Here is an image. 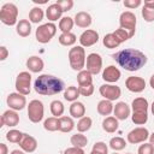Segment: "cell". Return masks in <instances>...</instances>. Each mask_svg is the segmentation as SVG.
<instances>
[{"label":"cell","instance_id":"obj_1","mask_svg":"<svg viewBox=\"0 0 154 154\" xmlns=\"http://www.w3.org/2000/svg\"><path fill=\"white\" fill-rule=\"evenodd\" d=\"M113 59L120 67L130 72L138 71L148 61V58L143 52L134 48H125L113 54Z\"/></svg>","mask_w":154,"mask_h":154},{"label":"cell","instance_id":"obj_2","mask_svg":"<svg viewBox=\"0 0 154 154\" xmlns=\"http://www.w3.org/2000/svg\"><path fill=\"white\" fill-rule=\"evenodd\" d=\"M34 89L40 95L52 96V95H57L61 93L63 90H65V83L61 78L57 76L43 73V75H40L35 79Z\"/></svg>","mask_w":154,"mask_h":154},{"label":"cell","instance_id":"obj_3","mask_svg":"<svg viewBox=\"0 0 154 154\" xmlns=\"http://www.w3.org/2000/svg\"><path fill=\"white\" fill-rule=\"evenodd\" d=\"M67 58H69V63H70V66H71L72 70L78 71V72L82 71V70H84V67H85V60H87L84 47H82V46H75V47L70 48L69 54H67Z\"/></svg>","mask_w":154,"mask_h":154},{"label":"cell","instance_id":"obj_4","mask_svg":"<svg viewBox=\"0 0 154 154\" xmlns=\"http://www.w3.org/2000/svg\"><path fill=\"white\" fill-rule=\"evenodd\" d=\"M18 7L12 2H6L0 8V20L5 25L12 26L18 23Z\"/></svg>","mask_w":154,"mask_h":154},{"label":"cell","instance_id":"obj_5","mask_svg":"<svg viewBox=\"0 0 154 154\" xmlns=\"http://www.w3.org/2000/svg\"><path fill=\"white\" fill-rule=\"evenodd\" d=\"M57 34V25L52 22L41 24L35 31V37L40 43H48Z\"/></svg>","mask_w":154,"mask_h":154},{"label":"cell","instance_id":"obj_6","mask_svg":"<svg viewBox=\"0 0 154 154\" xmlns=\"http://www.w3.org/2000/svg\"><path fill=\"white\" fill-rule=\"evenodd\" d=\"M14 87L17 93L22 95H29L31 91V75L28 71H22L17 75Z\"/></svg>","mask_w":154,"mask_h":154},{"label":"cell","instance_id":"obj_7","mask_svg":"<svg viewBox=\"0 0 154 154\" xmlns=\"http://www.w3.org/2000/svg\"><path fill=\"white\" fill-rule=\"evenodd\" d=\"M45 116V107L42 101L40 100H31L28 105V118L31 123H40Z\"/></svg>","mask_w":154,"mask_h":154},{"label":"cell","instance_id":"obj_8","mask_svg":"<svg viewBox=\"0 0 154 154\" xmlns=\"http://www.w3.org/2000/svg\"><path fill=\"white\" fill-rule=\"evenodd\" d=\"M136 24H137V19H136V16H135L134 12L124 11V12L120 13V16H119V25H120V28L125 29L130 34L131 37L135 35Z\"/></svg>","mask_w":154,"mask_h":154},{"label":"cell","instance_id":"obj_9","mask_svg":"<svg viewBox=\"0 0 154 154\" xmlns=\"http://www.w3.org/2000/svg\"><path fill=\"white\" fill-rule=\"evenodd\" d=\"M149 131L147 128L144 126H138L132 129L128 136H126V141L131 144H138V143H144L148 138H149Z\"/></svg>","mask_w":154,"mask_h":154},{"label":"cell","instance_id":"obj_10","mask_svg":"<svg viewBox=\"0 0 154 154\" xmlns=\"http://www.w3.org/2000/svg\"><path fill=\"white\" fill-rule=\"evenodd\" d=\"M99 93L100 95L108 101H116L122 95V89L116 85V84H109V83H105L102 85H100L99 88Z\"/></svg>","mask_w":154,"mask_h":154},{"label":"cell","instance_id":"obj_11","mask_svg":"<svg viewBox=\"0 0 154 154\" xmlns=\"http://www.w3.org/2000/svg\"><path fill=\"white\" fill-rule=\"evenodd\" d=\"M85 70L89 71L93 76L97 75L102 70V58L97 53H90L87 55L85 60Z\"/></svg>","mask_w":154,"mask_h":154},{"label":"cell","instance_id":"obj_12","mask_svg":"<svg viewBox=\"0 0 154 154\" xmlns=\"http://www.w3.org/2000/svg\"><path fill=\"white\" fill-rule=\"evenodd\" d=\"M6 102H7V106L10 107V109H13V111H22L26 106L25 96L17 93V91L8 94L7 99H6Z\"/></svg>","mask_w":154,"mask_h":154},{"label":"cell","instance_id":"obj_13","mask_svg":"<svg viewBox=\"0 0 154 154\" xmlns=\"http://www.w3.org/2000/svg\"><path fill=\"white\" fill-rule=\"evenodd\" d=\"M125 87L131 93H142L146 89V81L138 76H130L125 81Z\"/></svg>","mask_w":154,"mask_h":154},{"label":"cell","instance_id":"obj_14","mask_svg":"<svg viewBox=\"0 0 154 154\" xmlns=\"http://www.w3.org/2000/svg\"><path fill=\"white\" fill-rule=\"evenodd\" d=\"M79 43L82 47H91L99 41V32L93 29L84 30L79 36Z\"/></svg>","mask_w":154,"mask_h":154},{"label":"cell","instance_id":"obj_15","mask_svg":"<svg viewBox=\"0 0 154 154\" xmlns=\"http://www.w3.org/2000/svg\"><path fill=\"white\" fill-rule=\"evenodd\" d=\"M120 77H122V72L114 65H109V66L105 67L103 71H102V79L106 83H109V84L116 83L120 79Z\"/></svg>","mask_w":154,"mask_h":154},{"label":"cell","instance_id":"obj_16","mask_svg":"<svg viewBox=\"0 0 154 154\" xmlns=\"http://www.w3.org/2000/svg\"><path fill=\"white\" fill-rule=\"evenodd\" d=\"M18 124H19V116H18L17 111L7 109L2 113V116L0 118V126L7 125L8 128H13V126H17Z\"/></svg>","mask_w":154,"mask_h":154},{"label":"cell","instance_id":"obj_17","mask_svg":"<svg viewBox=\"0 0 154 154\" xmlns=\"http://www.w3.org/2000/svg\"><path fill=\"white\" fill-rule=\"evenodd\" d=\"M113 113H114V117L118 120H126L131 116V109H130V106L126 102L119 101L114 105Z\"/></svg>","mask_w":154,"mask_h":154},{"label":"cell","instance_id":"obj_18","mask_svg":"<svg viewBox=\"0 0 154 154\" xmlns=\"http://www.w3.org/2000/svg\"><path fill=\"white\" fill-rule=\"evenodd\" d=\"M19 147L25 153H34L37 148V141L34 136H31L29 134H24V136L19 143Z\"/></svg>","mask_w":154,"mask_h":154},{"label":"cell","instance_id":"obj_19","mask_svg":"<svg viewBox=\"0 0 154 154\" xmlns=\"http://www.w3.org/2000/svg\"><path fill=\"white\" fill-rule=\"evenodd\" d=\"M26 67H28V70L30 71V72H32V73H38V72H41L42 70H43V67H45V63H43V60L40 58V57H37V55H31V57H29L28 59H26Z\"/></svg>","mask_w":154,"mask_h":154},{"label":"cell","instance_id":"obj_20","mask_svg":"<svg viewBox=\"0 0 154 154\" xmlns=\"http://www.w3.org/2000/svg\"><path fill=\"white\" fill-rule=\"evenodd\" d=\"M73 20H75V24H76L77 26L83 28V29L89 28V26L91 25V23H93V18H91V16H90L88 12H85V11L77 12V13L75 14Z\"/></svg>","mask_w":154,"mask_h":154},{"label":"cell","instance_id":"obj_21","mask_svg":"<svg viewBox=\"0 0 154 154\" xmlns=\"http://www.w3.org/2000/svg\"><path fill=\"white\" fill-rule=\"evenodd\" d=\"M63 13H64V12H63L61 7H60L57 2L49 5V6L47 7V10H46V17H47V19H48L49 22H52V23L55 22V20H58V19H61V18H63V17H61Z\"/></svg>","mask_w":154,"mask_h":154},{"label":"cell","instance_id":"obj_22","mask_svg":"<svg viewBox=\"0 0 154 154\" xmlns=\"http://www.w3.org/2000/svg\"><path fill=\"white\" fill-rule=\"evenodd\" d=\"M149 103L144 97H136L131 102L132 113H148Z\"/></svg>","mask_w":154,"mask_h":154},{"label":"cell","instance_id":"obj_23","mask_svg":"<svg viewBox=\"0 0 154 154\" xmlns=\"http://www.w3.org/2000/svg\"><path fill=\"white\" fill-rule=\"evenodd\" d=\"M69 112H70V116L72 118H83L85 116V106L83 102L81 101H75L70 105V108H69Z\"/></svg>","mask_w":154,"mask_h":154},{"label":"cell","instance_id":"obj_24","mask_svg":"<svg viewBox=\"0 0 154 154\" xmlns=\"http://www.w3.org/2000/svg\"><path fill=\"white\" fill-rule=\"evenodd\" d=\"M16 32L20 37H28L31 34V23L28 19H19L16 25Z\"/></svg>","mask_w":154,"mask_h":154},{"label":"cell","instance_id":"obj_25","mask_svg":"<svg viewBox=\"0 0 154 154\" xmlns=\"http://www.w3.org/2000/svg\"><path fill=\"white\" fill-rule=\"evenodd\" d=\"M76 124L73 122V118L72 117H66V116H63L59 118V131L60 132H71L73 129H75Z\"/></svg>","mask_w":154,"mask_h":154},{"label":"cell","instance_id":"obj_26","mask_svg":"<svg viewBox=\"0 0 154 154\" xmlns=\"http://www.w3.org/2000/svg\"><path fill=\"white\" fill-rule=\"evenodd\" d=\"M118 128H119V123L116 117L108 116L102 120V129H103V131H106L108 134L116 132L118 130Z\"/></svg>","mask_w":154,"mask_h":154},{"label":"cell","instance_id":"obj_27","mask_svg":"<svg viewBox=\"0 0 154 154\" xmlns=\"http://www.w3.org/2000/svg\"><path fill=\"white\" fill-rule=\"evenodd\" d=\"M113 108H114V106H113V103H112V101H108V100H101V101H99V103H97V106H96V109H97V113L100 114V116H109L112 112H113Z\"/></svg>","mask_w":154,"mask_h":154},{"label":"cell","instance_id":"obj_28","mask_svg":"<svg viewBox=\"0 0 154 154\" xmlns=\"http://www.w3.org/2000/svg\"><path fill=\"white\" fill-rule=\"evenodd\" d=\"M59 40V43L61 46H65V47H70V46H73L77 41V37L73 32H61L58 37Z\"/></svg>","mask_w":154,"mask_h":154},{"label":"cell","instance_id":"obj_29","mask_svg":"<svg viewBox=\"0 0 154 154\" xmlns=\"http://www.w3.org/2000/svg\"><path fill=\"white\" fill-rule=\"evenodd\" d=\"M70 142L72 144V147H77V148H84L88 144V138L85 135H83L82 132H77L75 135L71 136Z\"/></svg>","mask_w":154,"mask_h":154},{"label":"cell","instance_id":"obj_30","mask_svg":"<svg viewBox=\"0 0 154 154\" xmlns=\"http://www.w3.org/2000/svg\"><path fill=\"white\" fill-rule=\"evenodd\" d=\"M102 43L106 48H109V49H113V48H117L119 47L120 45V41L117 38V36L113 34V32H109V34H106L102 38Z\"/></svg>","mask_w":154,"mask_h":154},{"label":"cell","instance_id":"obj_31","mask_svg":"<svg viewBox=\"0 0 154 154\" xmlns=\"http://www.w3.org/2000/svg\"><path fill=\"white\" fill-rule=\"evenodd\" d=\"M77 82H78V87L93 84V75L84 69L77 73Z\"/></svg>","mask_w":154,"mask_h":154},{"label":"cell","instance_id":"obj_32","mask_svg":"<svg viewBox=\"0 0 154 154\" xmlns=\"http://www.w3.org/2000/svg\"><path fill=\"white\" fill-rule=\"evenodd\" d=\"M79 90H78V87H75V85H70L67 87L65 90H64V99L66 101H70V102H75L77 101V99L79 97Z\"/></svg>","mask_w":154,"mask_h":154},{"label":"cell","instance_id":"obj_33","mask_svg":"<svg viewBox=\"0 0 154 154\" xmlns=\"http://www.w3.org/2000/svg\"><path fill=\"white\" fill-rule=\"evenodd\" d=\"M49 108H51V113L53 114V117H57V118L63 117V114L65 112L64 103L60 100H53L49 105Z\"/></svg>","mask_w":154,"mask_h":154},{"label":"cell","instance_id":"obj_34","mask_svg":"<svg viewBox=\"0 0 154 154\" xmlns=\"http://www.w3.org/2000/svg\"><path fill=\"white\" fill-rule=\"evenodd\" d=\"M43 17H45V12H43V10L41 7L35 6L29 12V20H30V23L38 24L43 19Z\"/></svg>","mask_w":154,"mask_h":154},{"label":"cell","instance_id":"obj_35","mask_svg":"<svg viewBox=\"0 0 154 154\" xmlns=\"http://www.w3.org/2000/svg\"><path fill=\"white\" fill-rule=\"evenodd\" d=\"M73 25H75V20L69 16H65L59 20V30L61 32H71Z\"/></svg>","mask_w":154,"mask_h":154},{"label":"cell","instance_id":"obj_36","mask_svg":"<svg viewBox=\"0 0 154 154\" xmlns=\"http://www.w3.org/2000/svg\"><path fill=\"white\" fill-rule=\"evenodd\" d=\"M43 128L45 130L49 131V132H54V131H59V118L57 117H49L43 122Z\"/></svg>","mask_w":154,"mask_h":154},{"label":"cell","instance_id":"obj_37","mask_svg":"<svg viewBox=\"0 0 154 154\" xmlns=\"http://www.w3.org/2000/svg\"><path fill=\"white\" fill-rule=\"evenodd\" d=\"M24 136V132L19 131V130H16V129H11L6 132V140L11 143H20L22 138Z\"/></svg>","mask_w":154,"mask_h":154},{"label":"cell","instance_id":"obj_38","mask_svg":"<svg viewBox=\"0 0 154 154\" xmlns=\"http://www.w3.org/2000/svg\"><path fill=\"white\" fill-rule=\"evenodd\" d=\"M91 125H93V120H91V118L84 116L83 118H81V119L77 122V125H76V126H77V131L83 134V132L90 130Z\"/></svg>","mask_w":154,"mask_h":154},{"label":"cell","instance_id":"obj_39","mask_svg":"<svg viewBox=\"0 0 154 154\" xmlns=\"http://www.w3.org/2000/svg\"><path fill=\"white\" fill-rule=\"evenodd\" d=\"M109 147L114 150V152H119V150H123L125 147H126V141L123 138V137H112L109 140Z\"/></svg>","mask_w":154,"mask_h":154},{"label":"cell","instance_id":"obj_40","mask_svg":"<svg viewBox=\"0 0 154 154\" xmlns=\"http://www.w3.org/2000/svg\"><path fill=\"white\" fill-rule=\"evenodd\" d=\"M131 120L136 125H144L148 122V113H131Z\"/></svg>","mask_w":154,"mask_h":154},{"label":"cell","instance_id":"obj_41","mask_svg":"<svg viewBox=\"0 0 154 154\" xmlns=\"http://www.w3.org/2000/svg\"><path fill=\"white\" fill-rule=\"evenodd\" d=\"M113 34L117 36V38L120 41V43H123V42L128 41L129 38H131L130 34H129V32H128L125 29H123V28H119V29H117V30H116Z\"/></svg>","mask_w":154,"mask_h":154},{"label":"cell","instance_id":"obj_42","mask_svg":"<svg viewBox=\"0 0 154 154\" xmlns=\"http://www.w3.org/2000/svg\"><path fill=\"white\" fill-rule=\"evenodd\" d=\"M141 13H142V17L146 22L150 23V22H154V10L152 8H147V7H142L141 10Z\"/></svg>","mask_w":154,"mask_h":154},{"label":"cell","instance_id":"obj_43","mask_svg":"<svg viewBox=\"0 0 154 154\" xmlns=\"http://www.w3.org/2000/svg\"><path fill=\"white\" fill-rule=\"evenodd\" d=\"M137 154H154V146L150 143H143L138 147Z\"/></svg>","mask_w":154,"mask_h":154},{"label":"cell","instance_id":"obj_44","mask_svg":"<svg viewBox=\"0 0 154 154\" xmlns=\"http://www.w3.org/2000/svg\"><path fill=\"white\" fill-rule=\"evenodd\" d=\"M91 149H93V150H96V152H99V153H101V154H108V147H107V144H106L105 142H102V141L95 142Z\"/></svg>","mask_w":154,"mask_h":154},{"label":"cell","instance_id":"obj_45","mask_svg":"<svg viewBox=\"0 0 154 154\" xmlns=\"http://www.w3.org/2000/svg\"><path fill=\"white\" fill-rule=\"evenodd\" d=\"M78 90H79V94L82 96H90L93 95L94 93V85L93 84H89V85H82V87H78Z\"/></svg>","mask_w":154,"mask_h":154},{"label":"cell","instance_id":"obj_46","mask_svg":"<svg viewBox=\"0 0 154 154\" xmlns=\"http://www.w3.org/2000/svg\"><path fill=\"white\" fill-rule=\"evenodd\" d=\"M57 4L61 7L63 12H67V11L72 10V7H73V1L72 0H58Z\"/></svg>","mask_w":154,"mask_h":154},{"label":"cell","instance_id":"obj_47","mask_svg":"<svg viewBox=\"0 0 154 154\" xmlns=\"http://www.w3.org/2000/svg\"><path fill=\"white\" fill-rule=\"evenodd\" d=\"M142 1L141 0H124L123 5L128 8H137L138 6H141Z\"/></svg>","mask_w":154,"mask_h":154},{"label":"cell","instance_id":"obj_48","mask_svg":"<svg viewBox=\"0 0 154 154\" xmlns=\"http://www.w3.org/2000/svg\"><path fill=\"white\" fill-rule=\"evenodd\" d=\"M63 154H85L83 148H77V147H69L64 150Z\"/></svg>","mask_w":154,"mask_h":154},{"label":"cell","instance_id":"obj_49","mask_svg":"<svg viewBox=\"0 0 154 154\" xmlns=\"http://www.w3.org/2000/svg\"><path fill=\"white\" fill-rule=\"evenodd\" d=\"M7 57H8V49L5 46H1L0 47V60L4 61V60H6Z\"/></svg>","mask_w":154,"mask_h":154},{"label":"cell","instance_id":"obj_50","mask_svg":"<svg viewBox=\"0 0 154 154\" xmlns=\"http://www.w3.org/2000/svg\"><path fill=\"white\" fill-rule=\"evenodd\" d=\"M0 154H8V148L5 143H0Z\"/></svg>","mask_w":154,"mask_h":154},{"label":"cell","instance_id":"obj_51","mask_svg":"<svg viewBox=\"0 0 154 154\" xmlns=\"http://www.w3.org/2000/svg\"><path fill=\"white\" fill-rule=\"evenodd\" d=\"M143 6L147 7V8H152V10H154V0H146Z\"/></svg>","mask_w":154,"mask_h":154},{"label":"cell","instance_id":"obj_52","mask_svg":"<svg viewBox=\"0 0 154 154\" xmlns=\"http://www.w3.org/2000/svg\"><path fill=\"white\" fill-rule=\"evenodd\" d=\"M10 154H25V152H23L22 149H14V150H12Z\"/></svg>","mask_w":154,"mask_h":154},{"label":"cell","instance_id":"obj_53","mask_svg":"<svg viewBox=\"0 0 154 154\" xmlns=\"http://www.w3.org/2000/svg\"><path fill=\"white\" fill-rule=\"evenodd\" d=\"M148 140H149V143L154 146V132H152V134L149 135V138H148Z\"/></svg>","mask_w":154,"mask_h":154},{"label":"cell","instance_id":"obj_54","mask_svg":"<svg viewBox=\"0 0 154 154\" xmlns=\"http://www.w3.org/2000/svg\"><path fill=\"white\" fill-rule=\"evenodd\" d=\"M149 84H150V87H152V89H154V73L152 75V77H150V79H149Z\"/></svg>","mask_w":154,"mask_h":154},{"label":"cell","instance_id":"obj_55","mask_svg":"<svg viewBox=\"0 0 154 154\" xmlns=\"http://www.w3.org/2000/svg\"><path fill=\"white\" fill-rule=\"evenodd\" d=\"M35 4H46L47 0H32Z\"/></svg>","mask_w":154,"mask_h":154},{"label":"cell","instance_id":"obj_56","mask_svg":"<svg viewBox=\"0 0 154 154\" xmlns=\"http://www.w3.org/2000/svg\"><path fill=\"white\" fill-rule=\"evenodd\" d=\"M150 111H152V113H153V116H154V101H153V103H152V106H150Z\"/></svg>","mask_w":154,"mask_h":154},{"label":"cell","instance_id":"obj_57","mask_svg":"<svg viewBox=\"0 0 154 154\" xmlns=\"http://www.w3.org/2000/svg\"><path fill=\"white\" fill-rule=\"evenodd\" d=\"M89 154H101V153H99V152H96V150H93V149H91V152H90Z\"/></svg>","mask_w":154,"mask_h":154},{"label":"cell","instance_id":"obj_58","mask_svg":"<svg viewBox=\"0 0 154 154\" xmlns=\"http://www.w3.org/2000/svg\"><path fill=\"white\" fill-rule=\"evenodd\" d=\"M113 154H118V153H117V152H114V153H113Z\"/></svg>","mask_w":154,"mask_h":154},{"label":"cell","instance_id":"obj_59","mask_svg":"<svg viewBox=\"0 0 154 154\" xmlns=\"http://www.w3.org/2000/svg\"><path fill=\"white\" fill-rule=\"evenodd\" d=\"M126 154H132V153H126Z\"/></svg>","mask_w":154,"mask_h":154}]
</instances>
